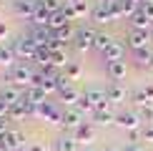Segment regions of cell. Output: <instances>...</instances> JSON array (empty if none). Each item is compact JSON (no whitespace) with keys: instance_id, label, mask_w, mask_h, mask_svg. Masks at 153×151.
<instances>
[{"instance_id":"obj_28","label":"cell","mask_w":153,"mask_h":151,"mask_svg":"<svg viewBox=\"0 0 153 151\" xmlns=\"http://www.w3.org/2000/svg\"><path fill=\"white\" fill-rule=\"evenodd\" d=\"M33 61L38 63V66H43V71L50 68V48H38V53H35Z\"/></svg>"},{"instance_id":"obj_47","label":"cell","mask_w":153,"mask_h":151,"mask_svg":"<svg viewBox=\"0 0 153 151\" xmlns=\"http://www.w3.org/2000/svg\"><path fill=\"white\" fill-rule=\"evenodd\" d=\"M105 151H123V149H118V146H111V149H105Z\"/></svg>"},{"instance_id":"obj_52","label":"cell","mask_w":153,"mask_h":151,"mask_svg":"<svg viewBox=\"0 0 153 151\" xmlns=\"http://www.w3.org/2000/svg\"><path fill=\"white\" fill-rule=\"evenodd\" d=\"M136 3H143V0H136Z\"/></svg>"},{"instance_id":"obj_36","label":"cell","mask_w":153,"mask_h":151,"mask_svg":"<svg viewBox=\"0 0 153 151\" xmlns=\"http://www.w3.org/2000/svg\"><path fill=\"white\" fill-rule=\"evenodd\" d=\"M141 10L151 18V20H153V3H141Z\"/></svg>"},{"instance_id":"obj_30","label":"cell","mask_w":153,"mask_h":151,"mask_svg":"<svg viewBox=\"0 0 153 151\" xmlns=\"http://www.w3.org/2000/svg\"><path fill=\"white\" fill-rule=\"evenodd\" d=\"M38 5H43L48 13H60L63 5H65V0H38Z\"/></svg>"},{"instance_id":"obj_21","label":"cell","mask_w":153,"mask_h":151,"mask_svg":"<svg viewBox=\"0 0 153 151\" xmlns=\"http://www.w3.org/2000/svg\"><path fill=\"white\" fill-rule=\"evenodd\" d=\"M45 96H48V93H45V88H40V86H30L28 91H25V98H28V101H33V103H38V106H40V103H45Z\"/></svg>"},{"instance_id":"obj_5","label":"cell","mask_w":153,"mask_h":151,"mask_svg":"<svg viewBox=\"0 0 153 151\" xmlns=\"http://www.w3.org/2000/svg\"><path fill=\"white\" fill-rule=\"evenodd\" d=\"M83 116H85V113L78 111L75 106H73V108H65V111H63V118H60V123H58V126H63V129H73V131H75L78 126L85 123V121H83Z\"/></svg>"},{"instance_id":"obj_17","label":"cell","mask_w":153,"mask_h":151,"mask_svg":"<svg viewBox=\"0 0 153 151\" xmlns=\"http://www.w3.org/2000/svg\"><path fill=\"white\" fill-rule=\"evenodd\" d=\"M15 50L10 46H0V68H13L15 66Z\"/></svg>"},{"instance_id":"obj_6","label":"cell","mask_w":153,"mask_h":151,"mask_svg":"<svg viewBox=\"0 0 153 151\" xmlns=\"http://www.w3.org/2000/svg\"><path fill=\"white\" fill-rule=\"evenodd\" d=\"M28 35H30V40H33L38 48H48V46H50V40L55 38V33H53L50 28H33Z\"/></svg>"},{"instance_id":"obj_16","label":"cell","mask_w":153,"mask_h":151,"mask_svg":"<svg viewBox=\"0 0 153 151\" xmlns=\"http://www.w3.org/2000/svg\"><path fill=\"white\" fill-rule=\"evenodd\" d=\"M75 141L78 144H91L93 141V136H95V129L91 123H83V126H78V129H75Z\"/></svg>"},{"instance_id":"obj_50","label":"cell","mask_w":153,"mask_h":151,"mask_svg":"<svg viewBox=\"0 0 153 151\" xmlns=\"http://www.w3.org/2000/svg\"><path fill=\"white\" fill-rule=\"evenodd\" d=\"M148 68H151V71H153V61H151V66H148Z\"/></svg>"},{"instance_id":"obj_42","label":"cell","mask_w":153,"mask_h":151,"mask_svg":"<svg viewBox=\"0 0 153 151\" xmlns=\"http://www.w3.org/2000/svg\"><path fill=\"white\" fill-rule=\"evenodd\" d=\"M5 35H8V25L0 23V38H5Z\"/></svg>"},{"instance_id":"obj_1","label":"cell","mask_w":153,"mask_h":151,"mask_svg":"<svg viewBox=\"0 0 153 151\" xmlns=\"http://www.w3.org/2000/svg\"><path fill=\"white\" fill-rule=\"evenodd\" d=\"M33 78H35L33 68L25 66V63H18V66L10 68V81H13V86H18V88H25V91H28V88L33 86Z\"/></svg>"},{"instance_id":"obj_14","label":"cell","mask_w":153,"mask_h":151,"mask_svg":"<svg viewBox=\"0 0 153 151\" xmlns=\"http://www.w3.org/2000/svg\"><path fill=\"white\" fill-rule=\"evenodd\" d=\"M91 18H93L95 23H116V20H113L111 8H108V5H103V3H98V5L91 10Z\"/></svg>"},{"instance_id":"obj_8","label":"cell","mask_w":153,"mask_h":151,"mask_svg":"<svg viewBox=\"0 0 153 151\" xmlns=\"http://www.w3.org/2000/svg\"><path fill=\"white\" fill-rule=\"evenodd\" d=\"M148 30H136V28H131V33H128V46L133 48V50H141V48H146L148 46Z\"/></svg>"},{"instance_id":"obj_29","label":"cell","mask_w":153,"mask_h":151,"mask_svg":"<svg viewBox=\"0 0 153 151\" xmlns=\"http://www.w3.org/2000/svg\"><path fill=\"white\" fill-rule=\"evenodd\" d=\"M118 8H120V13H123V15L131 18L133 13L141 8V3H136V0H118Z\"/></svg>"},{"instance_id":"obj_26","label":"cell","mask_w":153,"mask_h":151,"mask_svg":"<svg viewBox=\"0 0 153 151\" xmlns=\"http://www.w3.org/2000/svg\"><path fill=\"white\" fill-rule=\"evenodd\" d=\"M133 55H136V63L138 66H151V61H153V50L146 46L141 50H133Z\"/></svg>"},{"instance_id":"obj_24","label":"cell","mask_w":153,"mask_h":151,"mask_svg":"<svg viewBox=\"0 0 153 151\" xmlns=\"http://www.w3.org/2000/svg\"><path fill=\"white\" fill-rule=\"evenodd\" d=\"M68 23H71V20H68V18H65V13H53V18H50V23H48V28L50 30H53V33H55V30H60V28H65V25Z\"/></svg>"},{"instance_id":"obj_46","label":"cell","mask_w":153,"mask_h":151,"mask_svg":"<svg viewBox=\"0 0 153 151\" xmlns=\"http://www.w3.org/2000/svg\"><path fill=\"white\" fill-rule=\"evenodd\" d=\"M65 3H71V5H78V3H83V0H65Z\"/></svg>"},{"instance_id":"obj_34","label":"cell","mask_w":153,"mask_h":151,"mask_svg":"<svg viewBox=\"0 0 153 151\" xmlns=\"http://www.w3.org/2000/svg\"><path fill=\"white\" fill-rule=\"evenodd\" d=\"M75 108H78V111H83V113H93V111H95V106H93L85 96H80V101L75 103Z\"/></svg>"},{"instance_id":"obj_12","label":"cell","mask_w":153,"mask_h":151,"mask_svg":"<svg viewBox=\"0 0 153 151\" xmlns=\"http://www.w3.org/2000/svg\"><path fill=\"white\" fill-rule=\"evenodd\" d=\"M116 116H118V113H113L108 106H100V108L93 111V118H95V123H98V126H111V123H116Z\"/></svg>"},{"instance_id":"obj_43","label":"cell","mask_w":153,"mask_h":151,"mask_svg":"<svg viewBox=\"0 0 153 151\" xmlns=\"http://www.w3.org/2000/svg\"><path fill=\"white\" fill-rule=\"evenodd\" d=\"M126 151H143V149H141V146H138V144H131V146H128V149H126Z\"/></svg>"},{"instance_id":"obj_27","label":"cell","mask_w":153,"mask_h":151,"mask_svg":"<svg viewBox=\"0 0 153 151\" xmlns=\"http://www.w3.org/2000/svg\"><path fill=\"white\" fill-rule=\"evenodd\" d=\"M68 55H65V48H58V50H50V66H68Z\"/></svg>"},{"instance_id":"obj_9","label":"cell","mask_w":153,"mask_h":151,"mask_svg":"<svg viewBox=\"0 0 153 151\" xmlns=\"http://www.w3.org/2000/svg\"><path fill=\"white\" fill-rule=\"evenodd\" d=\"M0 98L8 106H15V103H20L25 98V93H23V88H18V86H5L3 91H0Z\"/></svg>"},{"instance_id":"obj_11","label":"cell","mask_w":153,"mask_h":151,"mask_svg":"<svg viewBox=\"0 0 153 151\" xmlns=\"http://www.w3.org/2000/svg\"><path fill=\"white\" fill-rule=\"evenodd\" d=\"M105 93H108V101H111V103H123V101L128 98V91H126L118 81H113V83L105 88Z\"/></svg>"},{"instance_id":"obj_23","label":"cell","mask_w":153,"mask_h":151,"mask_svg":"<svg viewBox=\"0 0 153 151\" xmlns=\"http://www.w3.org/2000/svg\"><path fill=\"white\" fill-rule=\"evenodd\" d=\"M55 149L58 151H78V141H75V136H60L55 141Z\"/></svg>"},{"instance_id":"obj_4","label":"cell","mask_w":153,"mask_h":151,"mask_svg":"<svg viewBox=\"0 0 153 151\" xmlns=\"http://www.w3.org/2000/svg\"><path fill=\"white\" fill-rule=\"evenodd\" d=\"M116 123L123 131H138L143 121H141V116H138V111H123V113L116 116Z\"/></svg>"},{"instance_id":"obj_15","label":"cell","mask_w":153,"mask_h":151,"mask_svg":"<svg viewBox=\"0 0 153 151\" xmlns=\"http://www.w3.org/2000/svg\"><path fill=\"white\" fill-rule=\"evenodd\" d=\"M0 138H3V144H5V149H8V151H18V149H20L23 146V134H20V131H8V134H5V136H0Z\"/></svg>"},{"instance_id":"obj_51","label":"cell","mask_w":153,"mask_h":151,"mask_svg":"<svg viewBox=\"0 0 153 151\" xmlns=\"http://www.w3.org/2000/svg\"><path fill=\"white\" fill-rule=\"evenodd\" d=\"M143 3H153V0H143Z\"/></svg>"},{"instance_id":"obj_39","label":"cell","mask_w":153,"mask_h":151,"mask_svg":"<svg viewBox=\"0 0 153 151\" xmlns=\"http://www.w3.org/2000/svg\"><path fill=\"white\" fill-rule=\"evenodd\" d=\"M8 113H10V106L5 103L3 98H0V116H5V118H8Z\"/></svg>"},{"instance_id":"obj_48","label":"cell","mask_w":153,"mask_h":151,"mask_svg":"<svg viewBox=\"0 0 153 151\" xmlns=\"http://www.w3.org/2000/svg\"><path fill=\"white\" fill-rule=\"evenodd\" d=\"M85 151H98V149H93V146H88V149H85Z\"/></svg>"},{"instance_id":"obj_38","label":"cell","mask_w":153,"mask_h":151,"mask_svg":"<svg viewBox=\"0 0 153 151\" xmlns=\"http://www.w3.org/2000/svg\"><path fill=\"white\" fill-rule=\"evenodd\" d=\"M8 118H5V116H0V136H5V134H8Z\"/></svg>"},{"instance_id":"obj_13","label":"cell","mask_w":153,"mask_h":151,"mask_svg":"<svg viewBox=\"0 0 153 151\" xmlns=\"http://www.w3.org/2000/svg\"><path fill=\"white\" fill-rule=\"evenodd\" d=\"M91 103L95 106V108H100V106H105L108 103V93L103 91V88H85V93H83Z\"/></svg>"},{"instance_id":"obj_10","label":"cell","mask_w":153,"mask_h":151,"mask_svg":"<svg viewBox=\"0 0 153 151\" xmlns=\"http://www.w3.org/2000/svg\"><path fill=\"white\" fill-rule=\"evenodd\" d=\"M123 55H126V48H123V43H118V40H113L111 46H108V48L103 50V61H105V63L123 61Z\"/></svg>"},{"instance_id":"obj_7","label":"cell","mask_w":153,"mask_h":151,"mask_svg":"<svg viewBox=\"0 0 153 151\" xmlns=\"http://www.w3.org/2000/svg\"><path fill=\"white\" fill-rule=\"evenodd\" d=\"M13 10H15V15L30 20L38 10V0H13Z\"/></svg>"},{"instance_id":"obj_18","label":"cell","mask_w":153,"mask_h":151,"mask_svg":"<svg viewBox=\"0 0 153 151\" xmlns=\"http://www.w3.org/2000/svg\"><path fill=\"white\" fill-rule=\"evenodd\" d=\"M50 18H53V13H48L43 5H38V10H35V15L30 18L33 20V25L35 28H48V23H50Z\"/></svg>"},{"instance_id":"obj_31","label":"cell","mask_w":153,"mask_h":151,"mask_svg":"<svg viewBox=\"0 0 153 151\" xmlns=\"http://www.w3.org/2000/svg\"><path fill=\"white\" fill-rule=\"evenodd\" d=\"M138 116H141V121L153 123V103H143V106H138Z\"/></svg>"},{"instance_id":"obj_32","label":"cell","mask_w":153,"mask_h":151,"mask_svg":"<svg viewBox=\"0 0 153 151\" xmlns=\"http://www.w3.org/2000/svg\"><path fill=\"white\" fill-rule=\"evenodd\" d=\"M111 43H113V38H111V35H105V33H98V38H95V48H98L100 53H103V50L111 46Z\"/></svg>"},{"instance_id":"obj_41","label":"cell","mask_w":153,"mask_h":151,"mask_svg":"<svg viewBox=\"0 0 153 151\" xmlns=\"http://www.w3.org/2000/svg\"><path fill=\"white\" fill-rule=\"evenodd\" d=\"M143 93H146V98H148V101H153V86H146Z\"/></svg>"},{"instance_id":"obj_37","label":"cell","mask_w":153,"mask_h":151,"mask_svg":"<svg viewBox=\"0 0 153 151\" xmlns=\"http://www.w3.org/2000/svg\"><path fill=\"white\" fill-rule=\"evenodd\" d=\"M143 138H146V141H153V123H148L143 129Z\"/></svg>"},{"instance_id":"obj_35","label":"cell","mask_w":153,"mask_h":151,"mask_svg":"<svg viewBox=\"0 0 153 151\" xmlns=\"http://www.w3.org/2000/svg\"><path fill=\"white\" fill-rule=\"evenodd\" d=\"M63 13H65V18H68V20H75V18H78V10H75V5H71V3H65V5H63Z\"/></svg>"},{"instance_id":"obj_49","label":"cell","mask_w":153,"mask_h":151,"mask_svg":"<svg viewBox=\"0 0 153 151\" xmlns=\"http://www.w3.org/2000/svg\"><path fill=\"white\" fill-rule=\"evenodd\" d=\"M18 151H30V149H23V146H20V149H18Z\"/></svg>"},{"instance_id":"obj_22","label":"cell","mask_w":153,"mask_h":151,"mask_svg":"<svg viewBox=\"0 0 153 151\" xmlns=\"http://www.w3.org/2000/svg\"><path fill=\"white\" fill-rule=\"evenodd\" d=\"M108 76H111L113 81H120L126 76V61H113L108 63Z\"/></svg>"},{"instance_id":"obj_45","label":"cell","mask_w":153,"mask_h":151,"mask_svg":"<svg viewBox=\"0 0 153 151\" xmlns=\"http://www.w3.org/2000/svg\"><path fill=\"white\" fill-rule=\"evenodd\" d=\"M100 3H103V5H113V3H116V0H100Z\"/></svg>"},{"instance_id":"obj_44","label":"cell","mask_w":153,"mask_h":151,"mask_svg":"<svg viewBox=\"0 0 153 151\" xmlns=\"http://www.w3.org/2000/svg\"><path fill=\"white\" fill-rule=\"evenodd\" d=\"M30 151H45V149H43L40 144H33V146H30Z\"/></svg>"},{"instance_id":"obj_2","label":"cell","mask_w":153,"mask_h":151,"mask_svg":"<svg viewBox=\"0 0 153 151\" xmlns=\"http://www.w3.org/2000/svg\"><path fill=\"white\" fill-rule=\"evenodd\" d=\"M10 48L15 50L18 58H25V61H33V58H35V53H38V46L30 40V35H18L15 40L10 43Z\"/></svg>"},{"instance_id":"obj_25","label":"cell","mask_w":153,"mask_h":151,"mask_svg":"<svg viewBox=\"0 0 153 151\" xmlns=\"http://www.w3.org/2000/svg\"><path fill=\"white\" fill-rule=\"evenodd\" d=\"M75 33H78V30H73V28H71V23H68L65 28L55 30V38H58V40L63 43V46H68V43H71V40H75Z\"/></svg>"},{"instance_id":"obj_19","label":"cell","mask_w":153,"mask_h":151,"mask_svg":"<svg viewBox=\"0 0 153 151\" xmlns=\"http://www.w3.org/2000/svg\"><path fill=\"white\" fill-rule=\"evenodd\" d=\"M131 23H133V28H136V30H148V25H151L153 20H151L148 15H146L141 8H138V10L131 15Z\"/></svg>"},{"instance_id":"obj_40","label":"cell","mask_w":153,"mask_h":151,"mask_svg":"<svg viewBox=\"0 0 153 151\" xmlns=\"http://www.w3.org/2000/svg\"><path fill=\"white\" fill-rule=\"evenodd\" d=\"M75 10H78V18H80V15H85V13H88L85 3H78V5H75Z\"/></svg>"},{"instance_id":"obj_33","label":"cell","mask_w":153,"mask_h":151,"mask_svg":"<svg viewBox=\"0 0 153 151\" xmlns=\"http://www.w3.org/2000/svg\"><path fill=\"white\" fill-rule=\"evenodd\" d=\"M80 73H83V68L78 66V63H68V66H65V76H68V78H71V81L80 78Z\"/></svg>"},{"instance_id":"obj_20","label":"cell","mask_w":153,"mask_h":151,"mask_svg":"<svg viewBox=\"0 0 153 151\" xmlns=\"http://www.w3.org/2000/svg\"><path fill=\"white\" fill-rule=\"evenodd\" d=\"M58 93H60V98L65 101L68 106H75V103H78V101H80V96H83V93H80V91H75L73 86H65V88H60Z\"/></svg>"},{"instance_id":"obj_3","label":"cell","mask_w":153,"mask_h":151,"mask_svg":"<svg viewBox=\"0 0 153 151\" xmlns=\"http://www.w3.org/2000/svg\"><path fill=\"white\" fill-rule=\"evenodd\" d=\"M95 38H98V33H95L93 28H80L78 33H75V48H78L80 53H85V50L95 48Z\"/></svg>"}]
</instances>
